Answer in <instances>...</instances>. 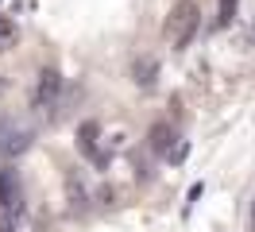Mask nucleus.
I'll use <instances>...</instances> for the list:
<instances>
[{
  "label": "nucleus",
  "mask_w": 255,
  "mask_h": 232,
  "mask_svg": "<svg viewBox=\"0 0 255 232\" xmlns=\"http://www.w3.org/2000/svg\"><path fill=\"white\" fill-rule=\"evenodd\" d=\"M197 27H201V8L193 0H178L174 8H170V15H166V27L162 31H166V43L174 46V50H186L193 43Z\"/></svg>",
  "instance_id": "f257e3e1"
},
{
  "label": "nucleus",
  "mask_w": 255,
  "mask_h": 232,
  "mask_svg": "<svg viewBox=\"0 0 255 232\" xmlns=\"http://www.w3.org/2000/svg\"><path fill=\"white\" fill-rule=\"evenodd\" d=\"M0 209H4L8 217L23 213V186H19V174L12 167L0 170Z\"/></svg>",
  "instance_id": "f03ea898"
},
{
  "label": "nucleus",
  "mask_w": 255,
  "mask_h": 232,
  "mask_svg": "<svg viewBox=\"0 0 255 232\" xmlns=\"http://www.w3.org/2000/svg\"><path fill=\"white\" fill-rule=\"evenodd\" d=\"M58 93H62L58 70H43V74H39V85H35V108H54L58 105Z\"/></svg>",
  "instance_id": "7ed1b4c3"
},
{
  "label": "nucleus",
  "mask_w": 255,
  "mask_h": 232,
  "mask_svg": "<svg viewBox=\"0 0 255 232\" xmlns=\"http://www.w3.org/2000/svg\"><path fill=\"white\" fill-rule=\"evenodd\" d=\"M16 39H19V27L8 19V15H0V54H4V50H12Z\"/></svg>",
  "instance_id": "20e7f679"
},
{
  "label": "nucleus",
  "mask_w": 255,
  "mask_h": 232,
  "mask_svg": "<svg viewBox=\"0 0 255 232\" xmlns=\"http://www.w3.org/2000/svg\"><path fill=\"white\" fill-rule=\"evenodd\" d=\"M232 12H236V0H221V15H217V19H221V23H228V19H232Z\"/></svg>",
  "instance_id": "39448f33"
},
{
  "label": "nucleus",
  "mask_w": 255,
  "mask_h": 232,
  "mask_svg": "<svg viewBox=\"0 0 255 232\" xmlns=\"http://www.w3.org/2000/svg\"><path fill=\"white\" fill-rule=\"evenodd\" d=\"M252 225H255V201H252Z\"/></svg>",
  "instance_id": "423d86ee"
}]
</instances>
